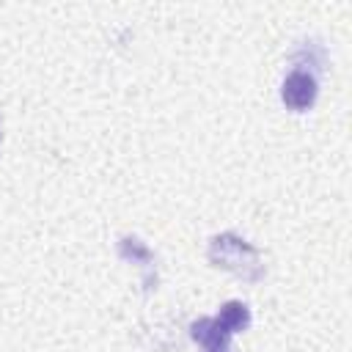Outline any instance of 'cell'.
I'll return each instance as SVG.
<instances>
[{"label":"cell","instance_id":"1","mask_svg":"<svg viewBox=\"0 0 352 352\" xmlns=\"http://www.w3.org/2000/svg\"><path fill=\"white\" fill-rule=\"evenodd\" d=\"M206 256H209L212 267L228 270V272H234L236 278H242L245 283H258V280L264 278L261 253H258L248 239H242V236L234 234V231H226V234L212 236Z\"/></svg>","mask_w":352,"mask_h":352},{"label":"cell","instance_id":"2","mask_svg":"<svg viewBox=\"0 0 352 352\" xmlns=\"http://www.w3.org/2000/svg\"><path fill=\"white\" fill-rule=\"evenodd\" d=\"M316 94H319V82H316V74L308 69H292L280 82V99L294 113L311 110L316 102Z\"/></svg>","mask_w":352,"mask_h":352},{"label":"cell","instance_id":"3","mask_svg":"<svg viewBox=\"0 0 352 352\" xmlns=\"http://www.w3.org/2000/svg\"><path fill=\"white\" fill-rule=\"evenodd\" d=\"M190 338L206 349H228L231 333L220 324L217 316H201L190 324Z\"/></svg>","mask_w":352,"mask_h":352},{"label":"cell","instance_id":"4","mask_svg":"<svg viewBox=\"0 0 352 352\" xmlns=\"http://www.w3.org/2000/svg\"><path fill=\"white\" fill-rule=\"evenodd\" d=\"M217 319L228 333H242V330L250 327V308L242 300H228V302L220 305Z\"/></svg>","mask_w":352,"mask_h":352},{"label":"cell","instance_id":"5","mask_svg":"<svg viewBox=\"0 0 352 352\" xmlns=\"http://www.w3.org/2000/svg\"><path fill=\"white\" fill-rule=\"evenodd\" d=\"M118 253L124 256V258H132V261H146V264H151V253L140 245V239H132V236H124L121 242H118Z\"/></svg>","mask_w":352,"mask_h":352},{"label":"cell","instance_id":"6","mask_svg":"<svg viewBox=\"0 0 352 352\" xmlns=\"http://www.w3.org/2000/svg\"><path fill=\"white\" fill-rule=\"evenodd\" d=\"M209 352H228V349H209Z\"/></svg>","mask_w":352,"mask_h":352},{"label":"cell","instance_id":"7","mask_svg":"<svg viewBox=\"0 0 352 352\" xmlns=\"http://www.w3.org/2000/svg\"><path fill=\"white\" fill-rule=\"evenodd\" d=\"M0 138H3V135H0Z\"/></svg>","mask_w":352,"mask_h":352}]
</instances>
